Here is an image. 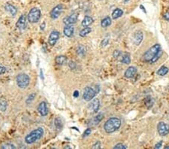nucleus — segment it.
Segmentation results:
<instances>
[{
  "label": "nucleus",
  "mask_w": 169,
  "mask_h": 149,
  "mask_svg": "<svg viewBox=\"0 0 169 149\" xmlns=\"http://www.w3.org/2000/svg\"><path fill=\"white\" fill-rule=\"evenodd\" d=\"M5 72H6V68H5L4 66H0V75L5 73Z\"/></svg>",
  "instance_id": "nucleus-38"
},
{
  "label": "nucleus",
  "mask_w": 169,
  "mask_h": 149,
  "mask_svg": "<svg viewBox=\"0 0 169 149\" xmlns=\"http://www.w3.org/2000/svg\"><path fill=\"white\" fill-rule=\"evenodd\" d=\"M73 96L75 97H78V96H79V92H78V90H75V93H74V94H73Z\"/></svg>",
  "instance_id": "nucleus-42"
},
{
  "label": "nucleus",
  "mask_w": 169,
  "mask_h": 149,
  "mask_svg": "<svg viewBox=\"0 0 169 149\" xmlns=\"http://www.w3.org/2000/svg\"><path fill=\"white\" fill-rule=\"evenodd\" d=\"M162 55V50H160V51L157 53V54H156V55L154 57H153V59H152L150 61V63H156V61L158 60H159L160 57H161Z\"/></svg>",
  "instance_id": "nucleus-26"
},
{
  "label": "nucleus",
  "mask_w": 169,
  "mask_h": 149,
  "mask_svg": "<svg viewBox=\"0 0 169 149\" xmlns=\"http://www.w3.org/2000/svg\"><path fill=\"white\" fill-rule=\"evenodd\" d=\"M92 30L91 28L89 27H85L84 29H83V30H81V31L80 32V36H81V37H85L86 36H87L88 34H89V33H91Z\"/></svg>",
  "instance_id": "nucleus-24"
},
{
  "label": "nucleus",
  "mask_w": 169,
  "mask_h": 149,
  "mask_svg": "<svg viewBox=\"0 0 169 149\" xmlns=\"http://www.w3.org/2000/svg\"><path fill=\"white\" fill-rule=\"evenodd\" d=\"M38 111L41 116H46V115H48V107H47V105L45 102H41V103L39 104L38 106Z\"/></svg>",
  "instance_id": "nucleus-10"
},
{
  "label": "nucleus",
  "mask_w": 169,
  "mask_h": 149,
  "mask_svg": "<svg viewBox=\"0 0 169 149\" xmlns=\"http://www.w3.org/2000/svg\"><path fill=\"white\" fill-rule=\"evenodd\" d=\"M90 133H91V129H89V128H88L87 129H86V130H85L84 133H83V136H84V137H86V136H89V135L90 134Z\"/></svg>",
  "instance_id": "nucleus-36"
},
{
  "label": "nucleus",
  "mask_w": 169,
  "mask_h": 149,
  "mask_svg": "<svg viewBox=\"0 0 169 149\" xmlns=\"http://www.w3.org/2000/svg\"><path fill=\"white\" fill-rule=\"evenodd\" d=\"M168 72V68H167L166 66H162V67L157 71V74L160 76H165Z\"/></svg>",
  "instance_id": "nucleus-22"
},
{
  "label": "nucleus",
  "mask_w": 169,
  "mask_h": 149,
  "mask_svg": "<svg viewBox=\"0 0 169 149\" xmlns=\"http://www.w3.org/2000/svg\"><path fill=\"white\" fill-rule=\"evenodd\" d=\"M111 24V19L110 17H106L101 22V26L103 28H106Z\"/></svg>",
  "instance_id": "nucleus-21"
},
{
  "label": "nucleus",
  "mask_w": 169,
  "mask_h": 149,
  "mask_svg": "<svg viewBox=\"0 0 169 149\" xmlns=\"http://www.w3.org/2000/svg\"><path fill=\"white\" fill-rule=\"evenodd\" d=\"M62 10H63V5L62 4L57 5V6L53 8V10L51 12V17L54 20L57 19L62 12Z\"/></svg>",
  "instance_id": "nucleus-8"
},
{
  "label": "nucleus",
  "mask_w": 169,
  "mask_h": 149,
  "mask_svg": "<svg viewBox=\"0 0 169 149\" xmlns=\"http://www.w3.org/2000/svg\"><path fill=\"white\" fill-rule=\"evenodd\" d=\"M96 96V91L91 87H87L85 88L84 92H83V98L86 101H91Z\"/></svg>",
  "instance_id": "nucleus-6"
},
{
  "label": "nucleus",
  "mask_w": 169,
  "mask_h": 149,
  "mask_svg": "<svg viewBox=\"0 0 169 149\" xmlns=\"http://www.w3.org/2000/svg\"><path fill=\"white\" fill-rule=\"evenodd\" d=\"M54 124H55L56 127H57V129H61L62 126V121H61L60 118H56L55 121H54Z\"/></svg>",
  "instance_id": "nucleus-27"
},
{
  "label": "nucleus",
  "mask_w": 169,
  "mask_h": 149,
  "mask_svg": "<svg viewBox=\"0 0 169 149\" xmlns=\"http://www.w3.org/2000/svg\"><path fill=\"white\" fill-rule=\"evenodd\" d=\"M123 12L122 9H120V8H116L112 13L113 19H117V18L120 17L123 15Z\"/></svg>",
  "instance_id": "nucleus-20"
},
{
  "label": "nucleus",
  "mask_w": 169,
  "mask_h": 149,
  "mask_svg": "<svg viewBox=\"0 0 169 149\" xmlns=\"http://www.w3.org/2000/svg\"><path fill=\"white\" fill-rule=\"evenodd\" d=\"M161 147H162V142H160L158 144H156V145H155V148H160Z\"/></svg>",
  "instance_id": "nucleus-41"
},
{
  "label": "nucleus",
  "mask_w": 169,
  "mask_h": 149,
  "mask_svg": "<svg viewBox=\"0 0 169 149\" xmlns=\"http://www.w3.org/2000/svg\"><path fill=\"white\" fill-rule=\"evenodd\" d=\"M161 50V46L160 44H156L155 45H153V47L148 50L143 56V59L145 62H150L155 56L157 54V53Z\"/></svg>",
  "instance_id": "nucleus-3"
},
{
  "label": "nucleus",
  "mask_w": 169,
  "mask_h": 149,
  "mask_svg": "<svg viewBox=\"0 0 169 149\" xmlns=\"http://www.w3.org/2000/svg\"><path fill=\"white\" fill-rule=\"evenodd\" d=\"M165 149H169V145H166L165 147Z\"/></svg>",
  "instance_id": "nucleus-44"
},
{
  "label": "nucleus",
  "mask_w": 169,
  "mask_h": 149,
  "mask_svg": "<svg viewBox=\"0 0 169 149\" xmlns=\"http://www.w3.org/2000/svg\"><path fill=\"white\" fill-rule=\"evenodd\" d=\"M121 55V51H114V58H118Z\"/></svg>",
  "instance_id": "nucleus-35"
},
{
  "label": "nucleus",
  "mask_w": 169,
  "mask_h": 149,
  "mask_svg": "<svg viewBox=\"0 0 169 149\" xmlns=\"http://www.w3.org/2000/svg\"><path fill=\"white\" fill-rule=\"evenodd\" d=\"M151 100H152V99L150 98V97H147L146 99H145V103H146V105H147L148 107H150V106L152 107V105H153V102L151 103Z\"/></svg>",
  "instance_id": "nucleus-31"
},
{
  "label": "nucleus",
  "mask_w": 169,
  "mask_h": 149,
  "mask_svg": "<svg viewBox=\"0 0 169 149\" xmlns=\"http://www.w3.org/2000/svg\"><path fill=\"white\" fill-rule=\"evenodd\" d=\"M7 108V103L5 100H0V110L5 111Z\"/></svg>",
  "instance_id": "nucleus-29"
},
{
  "label": "nucleus",
  "mask_w": 169,
  "mask_h": 149,
  "mask_svg": "<svg viewBox=\"0 0 169 149\" xmlns=\"http://www.w3.org/2000/svg\"><path fill=\"white\" fill-rule=\"evenodd\" d=\"M41 18V11L37 8H32L29 15H28V20L30 23H37Z\"/></svg>",
  "instance_id": "nucleus-5"
},
{
  "label": "nucleus",
  "mask_w": 169,
  "mask_h": 149,
  "mask_svg": "<svg viewBox=\"0 0 169 149\" xmlns=\"http://www.w3.org/2000/svg\"><path fill=\"white\" fill-rule=\"evenodd\" d=\"M67 61V57L65 56H57L55 59L56 63L58 65H63L65 62Z\"/></svg>",
  "instance_id": "nucleus-18"
},
{
  "label": "nucleus",
  "mask_w": 169,
  "mask_h": 149,
  "mask_svg": "<svg viewBox=\"0 0 169 149\" xmlns=\"http://www.w3.org/2000/svg\"><path fill=\"white\" fill-rule=\"evenodd\" d=\"M43 135H44V129L41 127H38L26 136L25 142L27 144H33L41 139Z\"/></svg>",
  "instance_id": "nucleus-2"
},
{
  "label": "nucleus",
  "mask_w": 169,
  "mask_h": 149,
  "mask_svg": "<svg viewBox=\"0 0 169 149\" xmlns=\"http://www.w3.org/2000/svg\"><path fill=\"white\" fill-rule=\"evenodd\" d=\"M74 31H75L74 27L72 26H71V25L66 26L63 30L64 34H65V36H67V37H72L74 34Z\"/></svg>",
  "instance_id": "nucleus-15"
},
{
  "label": "nucleus",
  "mask_w": 169,
  "mask_h": 149,
  "mask_svg": "<svg viewBox=\"0 0 169 149\" xmlns=\"http://www.w3.org/2000/svg\"><path fill=\"white\" fill-rule=\"evenodd\" d=\"M121 121L117 118H111L107 120L104 125V129L105 132L108 133H111L115 132L116 130L120 127Z\"/></svg>",
  "instance_id": "nucleus-1"
},
{
  "label": "nucleus",
  "mask_w": 169,
  "mask_h": 149,
  "mask_svg": "<svg viewBox=\"0 0 169 149\" xmlns=\"http://www.w3.org/2000/svg\"><path fill=\"white\" fill-rule=\"evenodd\" d=\"M121 62L125 64H129L131 62V57H130V54H125L122 57V60H121Z\"/></svg>",
  "instance_id": "nucleus-23"
},
{
  "label": "nucleus",
  "mask_w": 169,
  "mask_h": 149,
  "mask_svg": "<svg viewBox=\"0 0 169 149\" xmlns=\"http://www.w3.org/2000/svg\"><path fill=\"white\" fill-rule=\"evenodd\" d=\"M93 22V19L89 16H86L83 18V21H82V26H84V27H87L89 25L92 24Z\"/></svg>",
  "instance_id": "nucleus-17"
},
{
  "label": "nucleus",
  "mask_w": 169,
  "mask_h": 149,
  "mask_svg": "<svg viewBox=\"0 0 169 149\" xmlns=\"http://www.w3.org/2000/svg\"><path fill=\"white\" fill-rule=\"evenodd\" d=\"M136 73L137 68H135V66H130V67H128V69L125 70L124 76H125V77L127 78H133Z\"/></svg>",
  "instance_id": "nucleus-13"
},
{
  "label": "nucleus",
  "mask_w": 169,
  "mask_h": 149,
  "mask_svg": "<svg viewBox=\"0 0 169 149\" xmlns=\"http://www.w3.org/2000/svg\"><path fill=\"white\" fill-rule=\"evenodd\" d=\"M16 26L19 30H24L26 26V17L25 15H23L20 17L16 23Z\"/></svg>",
  "instance_id": "nucleus-12"
},
{
  "label": "nucleus",
  "mask_w": 169,
  "mask_h": 149,
  "mask_svg": "<svg viewBox=\"0 0 169 149\" xmlns=\"http://www.w3.org/2000/svg\"><path fill=\"white\" fill-rule=\"evenodd\" d=\"M109 42V39L108 38H105L103 39V41H102V44L101 45L102 46V47H105L106 45H107V44H108Z\"/></svg>",
  "instance_id": "nucleus-34"
},
{
  "label": "nucleus",
  "mask_w": 169,
  "mask_h": 149,
  "mask_svg": "<svg viewBox=\"0 0 169 149\" xmlns=\"http://www.w3.org/2000/svg\"><path fill=\"white\" fill-rule=\"evenodd\" d=\"M89 106L91 107V109L93 110V111L94 113H97V111H99V106H100V102H99V100L98 99H94V100H92L91 103L89 105Z\"/></svg>",
  "instance_id": "nucleus-14"
},
{
  "label": "nucleus",
  "mask_w": 169,
  "mask_h": 149,
  "mask_svg": "<svg viewBox=\"0 0 169 149\" xmlns=\"http://www.w3.org/2000/svg\"><path fill=\"white\" fill-rule=\"evenodd\" d=\"M103 118V114L102 113H99L97 115V116H96L93 119V121H94L95 124H98L99 122L101 121L102 119Z\"/></svg>",
  "instance_id": "nucleus-28"
},
{
  "label": "nucleus",
  "mask_w": 169,
  "mask_h": 149,
  "mask_svg": "<svg viewBox=\"0 0 169 149\" xmlns=\"http://www.w3.org/2000/svg\"><path fill=\"white\" fill-rule=\"evenodd\" d=\"M77 54L80 56H83L86 54V49L83 45H79L77 48Z\"/></svg>",
  "instance_id": "nucleus-25"
},
{
  "label": "nucleus",
  "mask_w": 169,
  "mask_h": 149,
  "mask_svg": "<svg viewBox=\"0 0 169 149\" xmlns=\"http://www.w3.org/2000/svg\"><path fill=\"white\" fill-rule=\"evenodd\" d=\"M2 148L6 149V148H10V149H15L16 148V146L14 145L12 143H6V144L2 145Z\"/></svg>",
  "instance_id": "nucleus-30"
},
{
  "label": "nucleus",
  "mask_w": 169,
  "mask_h": 149,
  "mask_svg": "<svg viewBox=\"0 0 169 149\" xmlns=\"http://www.w3.org/2000/svg\"><path fill=\"white\" fill-rule=\"evenodd\" d=\"M163 18H164L165 20H169V12H168V13L165 14V15H163Z\"/></svg>",
  "instance_id": "nucleus-40"
},
{
  "label": "nucleus",
  "mask_w": 169,
  "mask_h": 149,
  "mask_svg": "<svg viewBox=\"0 0 169 149\" xmlns=\"http://www.w3.org/2000/svg\"><path fill=\"white\" fill-rule=\"evenodd\" d=\"M17 84L18 87L20 88L24 89L29 86V81H30V79H29V76L26 75V74L21 73L19 74L17 76Z\"/></svg>",
  "instance_id": "nucleus-4"
},
{
  "label": "nucleus",
  "mask_w": 169,
  "mask_h": 149,
  "mask_svg": "<svg viewBox=\"0 0 169 149\" xmlns=\"http://www.w3.org/2000/svg\"><path fill=\"white\" fill-rule=\"evenodd\" d=\"M77 20H78V15L77 14H72V15L64 18L63 23L66 26H68V25H72L73 23H75Z\"/></svg>",
  "instance_id": "nucleus-11"
},
{
  "label": "nucleus",
  "mask_w": 169,
  "mask_h": 149,
  "mask_svg": "<svg viewBox=\"0 0 169 149\" xmlns=\"http://www.w3.org/2000/svg\"><path fill=\"white\" fill-rule=\"evenodd\" d=\"M5 9L6 10V12H9L11 15H12V16H15L17 14V8H15L14 5H11V4H6L5 6Z\"/></svg>",
  "instance_id": "nucleus-16"
},
{
  "label": "nucleus",
  "mask_w": 169,
  "mask_h": 149,
  "mask_svg": "<svg viewBox=\"0 0 169 149\" xmlns=\"http://www.w3.org/2000/svg\"><path fill=\"white\" fill-rule=\"evenodd\" d=\"M59 39V33L58 31H54L51 32V33L50 34V36H49L48 39V43L51 46H54L56 44H57V41Z\"/></svg>",
  "instance_id": "nucleus-9"
},
{
  "label": "nucleus",
  "mask_w": 169,
  "mask_h": 149,
  "mask_svg": "<svg viewBox=\"0 0 169 149\" xmlns=\"http://www.w3.org/2000/svg\"><path fill=\"white\" fill-rule=\"evenodd\" d=\"M69 66H70V68L72 69H75V66H76V64H75V63H74V62H70V63H69Z\"/></svg>",
  "instance_id": "nucleus-39"
},
{
  "label": "nucleus",
  "mask_w": 169,
  "mask_h": 149,
  "mask_svg": "<svg viewBox=\"0 0 169 149\" xmlns=\"http://www.w3.org/2000/svg\"><path fill=\"white\" fill-rule=\"evenodd\" d=\"M93 148H101V143L100 142H97L95 145H93Z\"/></svg>",
  "instance_id": "nucleus-37"
},
{
  "label": "nucleus",
  "mask_w": 169,
  "mask_h": 149,
  "mask_svg": "<svg viewBox=\"0 0 169 149\" xmlns=\"http://www.w3.org/2000/svg\"><path fill=\"white\" fill-rule=\"evenodd\" d=\"M35 97H36V94H32L31 95H29L27 98V100H26V103H29L30 102L33 101Z\"/></svg>",
  "instance_id": "nucleus-33"
},
{
  "label": "nucleus",
  "mask_w": 169,
  "mask_h": 149,
  "mask_svg": "<svg viewBox=\"0 0 169 149\" xmlns=\"http://www.w3.org/2000/svg\"><path fill=\"white\" fill-rule=\"evenodd\" d=\"M157 130L160 136H165L169 133V126L164 122H160L157 125Z\"/></svg>",
  "instance_id": "nucleus-7"
},
{
  "label": "nucleus",
  "mask_w": 169,
  "mask_h": 149,
  "mask_svg": "<svg viewBox=\"0 0 169 149\" xmlns=\"http://www.w3.org/2000/svg\"><path fill=\"white\" fill-rule=\"evenodd\" d=\"M140 8H141V9H143V12H146V9H145V8H144V7H143V5H141V6H140Z\"/></svg>",
  "instance_id": "nucleus-43"
},
{
  "label": "nucleus",
  "mask_w": 169,
  "mask_h": 149,
  "mask_svg": "<svg viewBox=\"0 0 169 149\" xmlns=\"http://www.w3.org/2000/svg\"><path fill=\"white\" fill-rule=\"evenodd\" d=\"M143 33H142V32L139 31L138 32V33L135 34V43L136 44H140L141 42L142 41V40H143Z\"/></svg>",
  "instance_id": "nucleus-19"
},
{
  "label": "nucleus",
  "mask_w": 169,
  "mask_h": 149,
  "mask_svg": "<svg viewBox=\"0 0 169 149\" xmlns=\"http://www.w3.org/2000/svg\"><path fill=\"white\" fill-rule=\"evenodd\" d=\"M114 148H115V149H126L127 146L125 145H123V144H121V143H119V144H117V145L114 146Z\"/></svg>",
  "instance_id": "nucleus-32"
}]
</instances>
